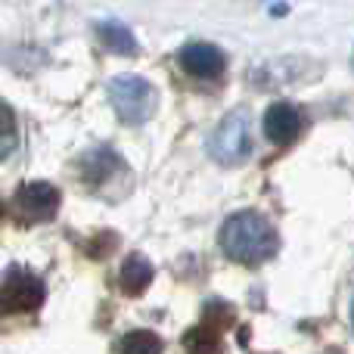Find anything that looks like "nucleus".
<instances>
[{"instance_id":"f257e3e1","label":"nucleus","mask_w":354,"mask_h":354,"mask_svg":"<svg viewBox=\"0 0 354 354\" xmlns=\"http://www.w3.org/2000/svg\"><path fill=\"white\" fill-rule=\"evenodd\" d=\"M221 249L230 261L243 268H258L270 261L280 249V233L261 212H236L221 227Z\"/></svg>"},{"instance_id":"f03ea898","label":"nucleus","mask_w":354,"mask_h":354,"mask_svg":"<svg viewBox=\"0 0 354 354\" xmlns=\"http://www.w3.org/2000/svg\"><path fill=\"white\" fill-rule=\"evenodd\" d=\"M109 103L124 124H143L156 112V87L140 75H115L109 81Z\"/></svg>"},{"instance_id":"7ed1b4c3","label":"nucleus","mask_w":354,"mask_h":354,"mask_svg":"<svg viewBox=\"0 0 354 354\" xmlns=\"http://www.w3.org/2000/svg\"><path fill=\"white\" fill-rule=\"evenodd\" d=\"M44 295V280L25 268H6L0 277V308L6 314H35Z\"/></svg>"},{"instance_id":"20e7f679","label":"nucleus","mask_w":354,"mask_h":354,"mask_svg":"<svg viewBox=\"0 0 354 354\" xmlns=\"http://www.w3.org/2000/svg\"><path fill=\"white\" fill-rule=\"evenodd\" d=\"M59 212V189L47 180H31L12 193L10 214L19 224H44Z\"/></svg>"},{"instance_id":"39448f33","label":"nucleus","mask_w":354,"mask_h":354,"mask_svg":"<svg viewBox=\"0 0 354 354\" xmlns=\"http://www.w3.org/2000/svg\"><path fill=\"white\" fill-rule=\"evenodd\" d=\"M252 153V140H249V122L243 112H230L224 122L218 124L212 137H208V156L218 165H239L245 162Z\"/></svg>"},{"instance_id":"423d86ee","label":"nucleus","mask_w":354,"mask_h":354,"mask_svg":"<svg viewBox=\"0 0 354 354\" xmlns=\"http://www.w3.org/2000/svg\"><path fill=\"white\" fill-rule=\"evenodd\" d=\"M177 62H180V68L187 75H193V78H221L224 75V53H221L214 44H205V41H193L187 44V47H180V53H177Z\"/></svg>"},{"instance_id":"0eeeda50","label":"nucleus","mask_w":354,"mask_h":354,"mask_svg":"<svg viewBox=\"0 0 354 354\" xmlns=\"http://www.w3.org/2000/svg\"><path fill=\"white\" fill-rule=\"evenodd\" d=\"M301 134V115L292 103H274L264 112V137L277 147H289Z\"/></svg>"},{"instance_id":"6e6552de","label":"nucleus","mask_w":354,"mask_h":354,"mask_svg":"<svg viewBox=\"0 0 354 354\" xmlns=\"http://www.w3.org/2000/svg\"><path fill=\"white\" fill-rule=\"evenodd\" d=\"M122 165L124 162L118 159L112 149H106V147L93 149V153H87V159H84V183H91L93 189L106 187V183L115 177V171H122Z\"/></svg>"},{"instance_id":"1a4fd4ad","label":"nucleus","mask_w":354,"mask_h":354,"mask_svg":"<svg viewBox=\"0 0 354 354\" xmlns=\"http://www.w3.org/2000/svg\"><path fill=\"white\" fill-rule=\"evenodd\" d=\"M153 283V264L143 255H128L122 264V274H118V286L124 289V295H140L149 289Z\"/></svg>"},{"instance_id":"9d476101","label":"nucleus","mask_w":354,"mask_h":354,"mask_svg":"<svg viewBox=\"0 0 354 354\" xmlns=\"http://www.w3.org/2000/svg\"><path fill=\"white\" fill-rule=\"evenodd\" d=\"M183 354H227L221 333L208 324H199L183 333Z\"/></svg>"},{"instance_id":"9b49d317","label":"nucleus","mask_w":354,"mask_h":354,"mask_svg":"<svg viewBox=\"0 0 354 354\" xmlns=\"http://www.w3.org/2000/svg\"><path fill=\"white\" fill-rule=\"evenodd\" d=\"M97 35L112 53H122V56H134L137 53V41L131 35V28H124L122 22H100L97 25Z\"/></svg>"},{"instance_id":"f8f14e48","label":"nucleus","mask_w":354,"mask_h":354,"mask_svg":"<svg viewBox=\"0 0 354 354\" xmlns=\"http://www.w3.org/2000/svg\"><path fill=\"white\" fill-rule=\"evenodd\" d=\"M122 354H162V339L153 330H131L122 339Z\"/></svg>"},{"instance_id":"ddd939ff","label":"nucleus","mask_w":354,"mask_h":354,"mask_svg":"<svg viewBox=\"0 0 354 354\" xmlns=\"http://www.w3.org/2000/svg\"><path fill=\"white\" fill-rule=\"evenodd\" d=\"M16 115H12V109L0 100V159H6V156L16 149Z\"/></svg>"},{"instance_id":"4468645a","label":"nucleus","mask_w":354,"mask_h":354,"mask_svg":"<svg viewBox=\"0 0 354 354\" xmlns=\"http://www.w3.org/2000/svg\"><path fill=\"white\" fill-rule=\"evenodd\" d=\"M233 308L227 305V301H221V299H214V301H208L205 305V320L202 324H208V326H214V330H227V326H233Z\"/></svg>"},{"instance_id":"2eb2a0df","label":"nucleus","mask_w":354,"mask_h":354,"mask_svg":"<svg viewBox=\"0 0 354 354\" xmlns=\"http://www.w3.org/2000/svg\"><path fill=\"white\" fill-rule=\"evenodd\" d=\"M324 354H345V351H342V348H326Z\"/></svg>"},{"instance_id":"dca6fc26","label":"nucleus","mask_w":354,"mask_h":354,"mask_svg":"<svg viewBox=\"0 0 354 354\" xmlns=\"http://www.w3.org/2000/svg\"><path fill=\"white\" fill-rule=\"evenodd\" d=\"M351 326H354V305H351Z\"/></svg>"},{"instance_id":"f3484780","label":"nucleus","mask_w":354,"mask_h":354,"mask_svg":"<svg viewBox=\"0 0 354 354\" xmlns=\"http://www.w3.org/2000/svg\"><path fill=\"white\" fill-rule=\"evenodd\" d=\"M0 218H3V202H0Z\"/></svg>"}]
</instances>
